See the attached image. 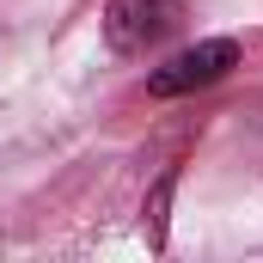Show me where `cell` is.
I'll return each mask as SVG.
<instances>
[{
  "instance_id": "7a4b0ae2",
  "label": "cell",
  "mask_w": 263,
  "mask_h": 263,
  "mask_svg": "<svg viewBox=\"0 0 263 263\" xmlns=\"http://www.w3.org/2000/svg\"><path fill=\"white\" fill-rule=\"evenodd\" d=\"M178 18H184V0H104V43L117 55H141Z\"/></svg>"
},
{
  "instance_id": "6da1fadb",
  "label": "cell",
  "mask_w": 263,
  "mask_h": 263,
  "mask_svg": "<svg viewBox=\"0 0 263 263\" xmlns=\"http://www.w3.org/2000/svg\"><path fill=\"white\" fill-rule=\"evenodd\" d=\"M239 43L233 37H202L190 49H178L172 62H159L147 73V92L153 98H184V92H202V86H214V80H227L233 67H239Z\"/></svg>"
},
{
  "instance_id": "3957f363",
  "label": "cell",
  "mask_w": 263,
  "mask_h": 263,
  "mask_svg": "<svg viewBox=\"0 0 263 263\" xmlns=\"http://www.w3.org/2000/svg\"><path fill=\"white\" fill-rule=\"evenodd\" d=\"M172 190H178V165L153 184V196H147V239L153 245H165V208H172Z\"/></svg>"
}]
</instances>
